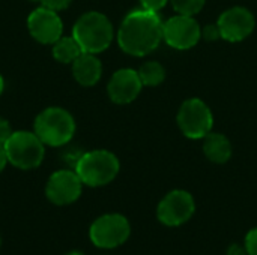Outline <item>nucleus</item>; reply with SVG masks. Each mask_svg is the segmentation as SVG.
Segmentation results:
<instances>
[{"mask_svg":"<svg viewBox=\"0 0 257 255\" xmlns=\"http://www.w3.org/2000/svg\"><path fill=\"white\" fill-rule=\"evenodd\" d=\"M164 23L157 12L148 9H136L122 21L117 33L120 48L131 56H146L152 53L163 39Z\"/></svg>","mask_w":257,"mask_h":255,"instance_id":"1","label":"nucleus"},{"mask_svg":"<svg viewBox=\"0 0 257 255\" xmlns=\"http://www.w3.org/2000/svg\"><path fill=\"white\" fill-rule=\"evenodd\" d=\"M72 36L80 44L83 53L98 54L107 50L113 41V26L101 12H87L74 24Z\"/></svg>","mask_w":257,"mask_h":255,"instance_id":"2","label":"nucleus"},{"mask_svg":"<svg viewBox=\"0 0 257 255\" xmlns=\"http://www.w3.org/2000/svg\"><path fill=\"white\" fill-rule=\"evenodd\" d=\"M75 132V122L71 113L59 107L41 111L35 120V134L51 147H59L71 141Z\"/></svg>","mask_w":257,"mask_h":255,"instance_id":"3","label":"nucleus"},{"mask_svg":"<svg viewBox=\"0 0 257 255\" xmlns=\"http://www.w3.org/2000/svg\"><path fill=\"white\" fill-rule=\"evenodd\" d=\"M119 159L108 150H92L81 155L75 164V173L83 185L96 188L110 183L119 173Z\"/></svg>","mask_w":257,"mask_h":255,"instance_id":"4","label":"nucleus"},{"mask_svg":"<svg viewBox=\"0 0 257 255\" xmlns=\"http://www.w3.org/2000/svg\"><path fill=\"white\" fill-rule=\"evenodd\" d=\"M45 144L35 132L17 131L12 132L5 144L8 161L21 170H32L41 165L45 155Z\"/></svg>","mask_w":257,"mask_h":255,"instance_id":"5","label":"nucleus"},{"mask_svg":"<svg viewBox=\"0 0 257 255\" xmlns=\"http://www.w3.org/2000/svg\"><path fill=\"white\" fill-rule=\"evenodd\" d=\"M131 227L128 219L119 213H108L99 216L89 230L92 243L102 249H113L128 240Z\"/></svg>","mask_w":257,"mask_h":255,"instance_id":"6","label":"nucleus"},{"mask_svg":"<svg viewBox=\"0 0 257 255\" xmlns=\"http://www.w3.org/2000/svg\"><path fill=\"white\" fill-rule=\"evenodd\" d=\"M214 117L209 107L199 98L185 101L178 111V125L188 138H205L212 129Z\"/></svg>","mask_w":257,"mask_h":255,"instance_id":"7","label":"nucleus"},{"mask_svg":"<svg viewBox=\"0 0 257 255\" xmlns=\"http://www.w3.org/2000/svg\"><path fill=\"white\" fill-rule=\"evenodd\" d=\"M196 210L194 198L190 192L176 189L169 192L158 204L157 218L167 227H179L185 224Z\"/></svg>","mask_w":257,"mask_h":255,"instance_id":"8","label":"nucleus"},{"mask_svg":"<svg viewBox=\"0 0 257 255\" xmlns=\"http://www.w3.org/2000/svg\"><path fill=\"white\" fill-rule=\"evenodd\" d=\"M202 36L199 23L191 15H175L163 26V39L176 50L193 48Z\"/></svg>","mask_w":257,"mask_h":255,"instance_id":"9","label":"nucleus"},{"mask_svg":"<svg viewBox=\"0 0 257 255\" xmlns=\"http://www.w3.org/2000/svg\"><path fill=\"white\" fill-rule=\"evenodd\" d=\"M81 188L83 182L75 171L60 170L53 173L48 179L45 194L53 204L65 206L78 200L81 195Z\"/></svg>","mask_w":257,"mask_h":255,"instance_id":"10","label":"nucleus"},{"mask_svg":"<svg viewBox=\"0 0 257 255\" xmlns=\"http://www.w3.org/2000/svg\"><path fill=\"white\" fill-rule=\"evenodd\" d=\"M217 26L223 39L229 42H239L253 33L256 21L248 9L235 6L220 15Z\"/></svg>","mask_w":257,"mask_h":255,"instance_id":"11","label":"nucleus"},{"mask_svg":"<svg viewBox=\"0 0 257 255\" xmlns=\"http://www.w3.org/2000/svg\"><path fill=\"white\" fill-rule=\"evenodd\" d=\"M27 27L32 38L41 44H54L62 38L63 23L57 12L44 6L35 9L27 20Z\"/></svg>","mask_w":257,"mask_h":255,"instance_id":"12","label":"nucleus"},{"mask_svg":"<svg viewBox=\"0 0 257 255\" xmlns=\"http://www.w3.org/2000/svg\"><path fill=\"white\" fill-rule=\"evenodd\" d=\"M143 83L137 71L125 68L119 69L110 78L107 86L108 96L116 104H130L133 102L142 92Z\"/></svg>","mask_w":257,"mask_h":255,"instance_id":"13","label":"nucleus"},{"mask_svg":"<svg viewBox=\"0 0 257 255\" xmlns=\"http://www.w3.org/2000/svg\"><path fill=\"white\" fill-rule=\"evenodd\" d=\"M72 74L74 78L86 87L95 86L102 74V65L99 59L92 53H81L72 62Z\"/></svg>","mask_w":257,"mask_h":255,"instance_id":"14","label":"nucleus"},{"mask_svg":"<svg viewBox=\"0 0 257 255\" xmlns=\"http://www.w3.org/2000/svg\"><path fill=\"white\" fill-rule=\"evenodd\" d=\"M203 152L206 158L215 164H224L232 156V144L227 137L223 134L209 132L203 138Z\"/></svg>","mask_w":257,"mask_h":255,"instance_id":"15","label":"nucleus"},{"mask_svg":"<svg viewBox=\"0 0 257 255\" xmlns=\"http://www.w3.org/2000/svg\"><path fill=\"white\" fill-rule=\"evenodd\" d=\"M83 53L74 36H62L53 44V56L60 63H72Z\"/></svg>","mask_w":257,"mask_h":255,"instance_id":"16","label":"nucleus"},{"mask_svg":"<svg viewBox=\"0 0 257 255\" xmlns=\"http://www.w3.org/2000/svg\"><path fill=\"white\" fill-rule=\"evenodd\" d=\"M139 75H140L143 86L155 87L160 83H163V80L166 77V71L158 62H146L145 65H142Z\"/></svg>","mask_w":257,"mask_h":255,"instance_id":"17","label":"nucleus"},{"mask_svg":"<svg viewBox=\"0 0 257 255\" xmlns=\"http://www.w3.org/2000/svg\"><path fill=\"white\" fill-rule=\"evenodd\" d=\"M173 9L181 15H191L194 17L197 12L202 11L205 0H170Z\"/></svg>","mask_w":257,"mask_h":255,"instance_id":"18","label":"nucleus"},{"mask_svg":"<svg viewBox=\"0 0 257 255\" xmlns=\"http://www.w3.org/2000/svg\"><path fill=\"white\" fill-rule=\"evenodd\" d=\"M244 246L248 255H257V228H253L247 233Z\"/></svg>","mask_w":257,"mask_h":255,"instance_id":"19","label":"nucleus"},{"mask_svg":"<svg viewBox=\"0 0 257 255\" xmlns=\"http://www.w3.org/2000/svg\"><path fill=\"white\" fill-rule=\"evenodd\" d=\"M71 2L72 0H41V3H42L44 8L51 9L54 12H59V11L66 9L71 5Z\"/></svg>","mask_w":257,"mask_h":255,"instance_id":"20","label":"nucleus"},{"mask_svg":"<svg viewBox=\"0 0 257 255\" xmlns=\"http://www.w3.org/2000/svg\"><path fill=\"white\" fill-rule=\"evenodd\" d=\"M202 36L206 41H217L218 38H221L220 29H218L217 24H208V26H205V29L202 30Z\"/></svg>","mask_w":257,"mask_h":255,"instance_id":"21","label":"nucleus"},{"mask_svg":"<svg viewBox=\"0 0 257 255\" xmlns=\"http://www.w3.org/2000/svg\"><path fill=\"white\" fill-rule=\"evenodd\" d=\"M11 135H12V129H11L9 122L6 119L0 117V144L5 146Z\"/></svg>","mask_w":257,"mask_h":255,"instance_id":"22","label":"nucleus"},{"mask_svg":"<svg viewBox=\"0 0 257 255\" xmlns=\"http://www.w3.org/2000/svg\"><path fill=\"white\" fill-rule=\"evenodd\" d=\"M167 2L169 0H140L142 8L148 9V11H152V12H158L160 9H163Z\"/></svg>","mask_w":257,"mask_h":255,"instance_id":"23","label":"nucleus"},{"mask_svg":"<svg viewBox=\"0 0 257 255\" xmlns=\"http://www.w3.org/2000/svg\"><path fill=\"white\" fill-rule=\"evenodd\" d=\"M227 255H248V254H247L245 246H241V245L235 243V245H232V246L229 248Z\"/></svg>","mask_w":257,"mask_h":255,"instance_id":"24","label":"nucleus"},{"mask_svg":"<svg viewBox=\"0 0 257 255\" xmlns=\"http://www.w3.org/2000/svg\"><path fill=\"white\" fill-rule=\"evenodd\" d=\"M8 155H6V150H5V146L0 144V173L5 170L6 164H8Z\"/></svg>","mask_w":257,"mask_h":255,"instance_id":"25","label":"nucleus"},{"mask_svg":"<svg viewBox=\"0 0 257 255\" xmlns=\"http://www.w3.org/2000/svg\"><path fill=\"white\" fill-rule=\"evenodd\" d=\"M3 89H5V81H3V77L0 75V95L3 93Z\"/></svg>","mask_w":257,"mask_h":255,"instance_id":"26","label":"nucleus"},{"mask_svg":"<svg viewBox=\"0 0 257 255\" xmlns=\"http://www.w3.org/2000/svg\"><path fill=\"white\" fill-rule=\"evenodd\" d=\"M66 255H84V254H81V252H78V251H72V252H69V254H66Z\"/></svg>","mask_w":257,"mask_h":255,"instance_id":"27","label":"nucleus"},{"mask_svg":"<svg viewBox=\"0 0 257 255\" xmlns=\"http://www.w3.org/2000/svg\"><path fill=\"white\" fill-rule=\"evenodd\" d=\"M32 2H41V0H32Z\"/></svg>","mask_w":257,"mask_h":255,"instance_id":"28","label":"nucleus"},{"mask_svg":"<svg viewBox=\"0 0 257 255\" xmlns=\"http://www.w3.org/2000/svg\"><path fill=\"white\" fill-rule=\"evenodd\" d=\"M0 245H2V237H0Z\"/></svg>","mask_w":257,"mask_h":255,"instance_id":"29","label":"nucleus"}]
</instances>
